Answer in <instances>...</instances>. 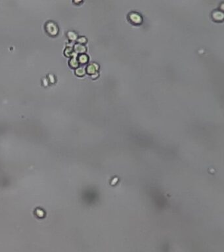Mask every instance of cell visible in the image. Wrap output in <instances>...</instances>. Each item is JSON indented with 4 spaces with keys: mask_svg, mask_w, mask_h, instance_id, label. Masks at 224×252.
I'll use <instances>...</instances> for the list:
<instances>
[{
    "mask_svg": "<svg viewBox=\"0 0 224 252\" xmlns=\"http://www.w3.org/2000/svg\"><path fill=\"white\" fill-rule=\"evenodd\" d=\"M74 50L77 53H83L86 51V47L81 44H76L74 47Z\"/></svg>",
    "mask_w": 224,
    "mask_h": 252,
    "instance_id": "cell-5",
    "label": "cell"
},
{
    "mask_svg": "<svg viewBox=\"0 0 224 252\" xmlns=\"http://www.w3.org/2000/svg\"><path fill=\"white\" fill-rule=\"evenodd\" d=\"M69 64L70 65V67H73V68H76L78 66V61L75 57H73L70 59Z\"/></svg>",
    "mask_w": 224,
    "mask_h": 252,
    "instance_id": "cell-6",
    "label": "cell"
},
{
    "mask_svg": "<svg viewBox=\"0 0 224 252\" xmlns=\"http://www.w3.org/2000/svg\"><path fill=\"white\" fill-rule=\"evenodd\" d=\"M76 74L77 75L80 76H84L85 74L84 68H82V67L78 68L76 70Z\"/></svg>",
    "mask_w": 224,
    "mask_h": 252,
    "instance_id": "cell-8",
    "label": "cell"
},
{
    "mask_svg": "<svg viewBox=\"0 0 224 252\" xmlns=\"http://www.w3.org/2000/svg\"><path fill=\"white\" fill-rule=\"evenodd\" d=\"M97 70V67L95 64H89L88 67H87V72L89 74H95V72H96V70Z\"/></svg>",
    "mask_w": 224,
    "mask_h": 252,
    "instance_id": "cell-4",
    "label": "cell"
},
{
    "mask_svg": "<svg viewBox=\"0 0 224 252\" xmlns=\"http://www.w3.org/2000/svg\"><path fill=\"white\" fill-rule=\"evenodd\" d=\"M64 53H65V55H67L68 57H69V56H71L72 55H73V51H72V49L70 48V47H67V49H66V50H65V51H64Z\"/></svg>",
    "mask_w": 224,
    "mask_h": 252,
    "instance_id": "cell-10",
    "label": "cell"
},
{
    "mask_svg": "<svg viewBox=\"0 0 224 252\" xmlns=\"http://www.w3.org/2000/svg\"><path fill=\"white\" fill-rule=\"evenodd\" d=\"M87 60H88V58L86 55H81L79 56V58H78V61L82 64H85L87 61Z\"/></svg>",
    "mask_w": 224,
    "mask_h": 252,
    "instance_id": "cell-7",
    "label": "cell"
},
{
    "mask_svg": "<svg viewBox=\"0 0 224 252\" xmlns=\"http://www.w3.org/2000/svg\"><path fill=\"white\" fill-rule=\"evenodd\" d=\"M129 18H130V20L131 22H133L135 24H139L140 22H141V18L140 17L139 15L136 13H131L130 14V16H129Z\"/></svg>",
    "mask_w": 224,
    "mask_h": 252,
    "instance_id": "cell-2",
    "label": "cell"
},
{
    "mask_svg": "<svg viewBox=\"0 0 224 252\" xmlns=\"http://www.w3.org/2000/svg\"><path fill=\"white\" fill-rule=\"evenodd\" d=\"M67 35H68L69 39L71 40H74L77 38V35H76V34L74 33V32H69L67 33Z\"/></svg>",
    "mask_w": 224,
    "mask_h": 252,
    "instance_id": "cell-9",
    "label": "cell"
},
{
    "mask_svg": "<svg viewBox=\"0 0 224 252\" xmlns=\"http://www.w3.org/2000/svg\"><path fill=\"white\" fill-rule=\"evenodd\" d=\"M212 17L216 21L222 20L224 18V15L222 12H220V11H214L212 14Z\"/></svg>",
    "mask_w": 224,
    "mask_h": 252,
    "instance_id": "cell-3",
    "label": "cell"
},
{
    "mask_svg": "<svg viewBox=\"0 0 224 252\" xmlns=\"http://www.w3.org/2000/svg\"><path fill=\"white\" fill-rule=\"evenodd\" d=\"M45 30H46L47 32L49 34L51 35H57L58 31H59V28H58L57 25L55 22H51V21L47 22L46 25H45Z\"/></svg>",
    "mask_w": 224,
    "mask_h": 252,
    "instance_id": "cell-1",
    "label": "cell"
},
{
    "mask_svg": "<svg viewBox=\"0 0 224 252\" xmlns=\"http://www.w3.org/2000/svg\"><path fill=\"white\" fill-rule=\"evenodd\" d=\"M78 42H79V43H86V39L84 37H81L78 39Z\"/></svg>",
    "mask_w": 224,
    "mask_h": 252,
    "instance_id": "cell-11",
    "label": "cell"
}]
</instances>
